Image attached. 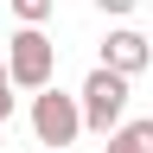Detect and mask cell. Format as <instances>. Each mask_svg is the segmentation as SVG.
<instances>
[{
    "instance_id": "6da1fadb",
    "label": "cell",
    "mask_w": 153,
    "mask_h": 153,
    "mask_svg": "<svg viewBox=\"0 0 153 153\" xmlns=\"http://www.w3.org/2000/svg\"><path fill=\"white\" fill-rule=\"evenodd\" d=\"M128 83H134V76L108 70V64L89 70V83L76 89V96H83V121H89V134H102V140H108V134L128 121Z\"/></svg>"
},
{
    "instance_id": "7a4b0ae2",
    "label": "cell",
    "mask_w": 153,
    "mask_h": 153,
    "mask_svg": "<svg viewBox=\"0 0 153 153\" xmlns=\"http://www.w3.org/2000/svg\"><path fill=\"white\" fill-rule=\"evenodd\" d=\"M7 70H13V89H32V96L57 76V45L45 38V26H19L7 38Z\"/></svg>"
},
{
    "instance_id": "3957f363",
    "label": "cell",
    "mask_w": 153,
    "mask_h": 153,
    "mask_svg": "<svg viewBox=\"0 0 153 153\" xmlns=\"http://www.w3.org/2000/svg\"><path fill=\"white\" fill-rule=\"evenodd\" d=\"M83 96H64V89H38L32 96V134H38V147H70L76 134H83Z\"/></svg>"
},
{
    "instance_id": "277c9868",
    "label": "cell",
    "mask_w": 153,
    "mask_h": 153,
    "mask_svg": "<svg viewBox=\"0 0 153 153\" xmlns=\"http://www.w3.org/2000/svg\"><path fill=\"white\" fill-rule=\"evenodd\" d=\"M102 64L108 70H121V76H140L153 64V45H147V32H134V26H115L102 38Z\"/></svg>"
},
{
    "instance_id": "5b68a950",
    "label": "cell",
    "mask_w": 153,
    "mask_h": 153,
    "mask_svg": "<svg viewBox=\"0 0 153 153\" xmlns=\"http://www.w3.org/2000/svg\"><path fill=\"white\" fill-rule=\"evenodd\" d=\"M7 7H13V19H19V26H45V19L57 13V0H7Z\"/></svg>"
},
{
    "instance_id": "8992f818",
    "label": "cell",
    "mask_w": 153,
    "mask_h": 153,
    "mask_svg": "<svg viewBox=\"0 0 153 153\" xmlns=\"http://www.w3.org/2000/svg\"><path fill=\"white\" fill-rule=\"evenodd\" d=\"M96 7H102V13H108V19H128V13H134V7H140V0H96Z\"/></svg>"
},
{
    "instance_id": "52a82bcc",
    "label": "cell",
    "mask_w": 153,
    "mask_h": 153,
    "mask_svg": "<svg viewBox=\"0 0 153 153\" xmlns=\"http://www.w3.org/2000/svg\"><path fill=\"white\" fill-rule=\"evenodd\" d=\"M7 89H13V83H7ZM7 89H0V128L13 121V96H7Z\"/></svg>"
},
{
    "instance_id": "ba28073f",
    "label": "cell",
    "mask_w": 153,
    "mask_h": 153,
    "mask_svg": "<svg viewBox=\"0 0 153 153\" xmlns=\"http://www.w3.org/2000/svg\"><path fill=\"white\" fill-rule=\"evenodd\" d=\"M102 153H134V147L121 140V134H108V147H102Z\"/></svg>"
},
{
    "instance_id": "9c48e42d",
    "label": "cell",
    "mask_w": 153,
    "mask_h": 153,
    "mask_svg": "<svg viewBox=\"0 0 153 153\" xmlns=\"http://www.w3.org/2000/svg\"><path fill=\"white\" fill-rule=\"evenodd\" d=\"M7 83H13V70H7V57H0V89H7Z\"/></svg>"
},
{
    "instance_id": "30bf717a",
    "label": "cell",
    "mask_w": 153,
    "mask_h": 153,
    "mask_svg": "<svg viewBox=\"0 0 153 153\" xmlns=\"http://www.w3.org/2000/svg\"><path fill=\"white\" fill-rule=\"evenodd\" d=\"M45 153H64V147H45Z\"/></svg>"
}]
</instances>
